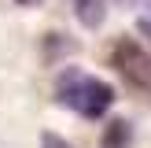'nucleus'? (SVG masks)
<instances>
[{"instance_id": "f257e3e1", "label": "nucleus", "mask_w": 151, "mask_h": 148, "mask_svg": "<svg viewBox=\"0 0 151 148\" xmlns=\"http://www.w3.org/2000/svg\"><path fill=\"white\" fill-rule=\"evenodd\" d=\"M55 100L63 104L66 111H74V115H85V118H100L111 111V104H114V89L107 85V81H100L96 74L88 70H63L55 78Z\"/></svg>"}, {"instance_id": "f03ea898", "label": "nucleus", "mask_w": 151, "mask_h": 148, "mask_svg": "<svg viewBox=\"0 0 151 148\" xmlns=\"http://www.w3.org/2000/svg\"><path fill=\"white\" fill-rule=\"evenodd\" d=\"M111 59H114L118 74H122L125 81H133L137 89L151 93V52H144L133 37H118V41H114V52H111Z\"/></svg>"}, {"instance_id": "7ed1b4c3", "label": "nucleus", "mask_w": 151, "mask_h": 148, "mask_svg": "<svg viewBox=\"0 0 151 148\" xmlns=\"http://www.w3.org/2000/svg\"><path fill=\"white\" fill-rule=\"evenodd\" d=\"M74 4V15L81 19V26L96 30L103 26V15H107V0H70Z\"/></svg>"}, {"instance_id": "20e7f679", "label": "nucleus", "mask_w": 151, "mask_h": 148, "mask_svg": "<svg viewBox=\"0 0 151 148\" xmlns=\"http://www.w3.org/2000/svg\"><path fill=\"white\" fill-rule=\"evenodd\" d=\"M122 137H129V126H125V122H118V130H114V133L107 130V137H103V148H125V141H122Z\"/></svg>"}, {"instance_id": "39448f33", "label": "nucleus", "mask_w": 151, "mask_h": 148, "mask_svg": "<svg viewBox=\"0 0 151 148\" xmlns=\"http://www.w3.org/2000/svg\"><path fill=\"white\" fill-rule=\"evenodd\" d=\"M137 26H140V33H144V37H147V41H151V15H144V19H140V22H137Z\"/></svg>"}, {"instance_id": "423d86ee", "label": "nucleus", "mask_w": 151, "mask_h": 148, "mask_svg": "<svg viewBox=\"0 0 151 148\" xmlns=\"http://www.w3.org/2000/svg\"><path fill=\"white\" fill-rule=\"evenodd\" d=\"M44 148H63V141L52 137V133H44Z\"/></svg>"}, {"instance_id": "0eeeda50", "label": "nucleus", "mask_w": 151, "mask_h": 148, "mask_svg": "<svg viewBox=\"0 0 151 148\" xmlns=\"http://www.w3.org/2000/svg\"><path fill=\"white\" fill-rule=\"evenodd\" d=\"M15 4H22V7H33V4H41V0H15Z\"/></svg>"}]
</instances>
